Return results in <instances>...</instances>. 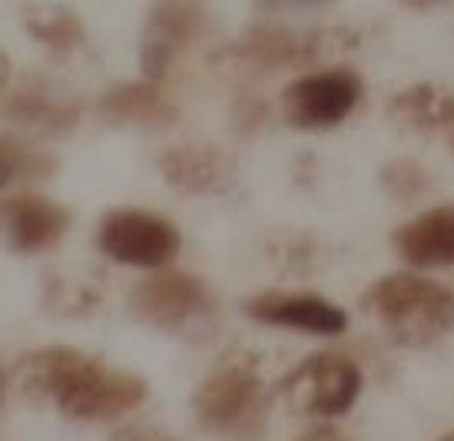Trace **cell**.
Instances as JSON below:
<instances>
[{
    "label": "cell",
    "instance_id": "6da1fadb",
    "mask_svg": "<svg viewBox=\"0 0 454 441\" xmlns=\"http://www.w3.org/2000/svg\"><path fill=\"white\" fill-rule=\"evenodd\" d=\"M52 406L75 421H112L145 400L148 384L133 372H122L102 358L75 348L55 345L21 356L5 374V387Z\"/></svg>",
    "mask_w": 454,
    "mask_h": 441
},
{
    "label": "cell",
    "instance_id": "7a4b0ae2",
    "mask_svg": "<svg viewBox=\"0 0 454 441\" xmlns=\"http://www.w3.org/2000/svg\"><path fill=\"white\" fill-rule=\"evenodd\" d=\"M361 306L385 327L389 338L408 348H423L454 327V294L431 278L395 272L380 278Z\"/></svg>",
    "mask_w": 454,
    "mask_h": 441
},
{
    "label": "cell",
    "instance_id": "3957f363",
    "mask_svg": "<svg viewBox=\"0 0 454 441\" xmlns=\"http://www.w3.org/2000/svg\"><path fill=\"white\" fill-rule=\"evenodd\" d=\"M268 390L245 358H229L203 379L192 395V413L213 437L252 439L268 415Z\"/></svg>",
    "mask_w": 454,
    "mask_h": 441
},
{
    "label": "cell",
    "instance_id": "277c9868",
    "mask_svg": "<svg viewBox=\"0 0 454 441\" xmlns=\"http://www.w3.org/2000/svg\"><path fill=\"white\" fill-rule=\"evenodd\" d=\"M130 311L138 322L153 330L184 333L213 317L215 299L198 275L159 272L133 288Z\"/></svg>",
    "mask_w": 454,
    "mask_h": 441
},
{
    "label": "cell",
    "instance_id": "5b68a950",
    "mask_svg": "<svg viewBox=\"0 0 454 441\" xmlns=\"http://www.w3.org/2000/svg\"><path fill=\"white\" fill-rule=\"evenodd\" d=\"M361 91V78L350 68L307 73L283 91V120L296 130H330L356 109Z\"/></svg>",
    "mask_w": 454,
    "mask_h": 441
},
{
    "label": "cell",
    "instance_id": "8992f818",
    "mask_svg": "<svg viewBox=\"0 0 454 441\" xmlns=\"http://www.w3.org/2000/svg\"><path fill=\"white\" fill-rule=\"evenodd\" d=\"M99 249L109 260L133 268H164L179 252V232L175 226L138 208L109 210L99 226Z\"/></svg>",
    "mask_w": 454,
    "mask_h": 441
},
{
    "label": "cell",
    "instance_id": "52a82bcc",
    "mask_svg": "<svg viewBox=\"0 0 454 441\" xmlns=\"http://www.w3.org/2000/svg\"><path fill=\"white\" fill-rule=\"evenodd\" d=\"M361 369L343 353H315L280 382L291 403L317 418L348 413L361 392Z\"/></svg>",
    "mask_w": 454,
    "mask_h": 441
},
{
    "label": "cell",
    "instance_id": "ba28073f",
    "mask_svg": "<svg viewBox=\"0 0 454 441\" xmlns=\"http://www.w3.org/2000/svg\"><path fill=\"white\" fill-rule=\"evenodd\" d=\"M206 11L200 3H159L145 21L140 42V70L151 81L167 78L176 55L206 32Z\"/></svg>",
    "mask_w": 454,
    "mask_h": 441
},
{
    "label": "cell",
    "instance_id": "9c48e42d",
    "mask_svg": "<svg viewBox=\"0 0 454 441\" xmlns=\"http://www.w3.org/2000/svg\"><path fill=\"white\" fill-rule=\"evenodd\" d=\"M245 314L260 325H273L286 330H299L309 335H340L348 325V317L340 306L317 296L294 291H265L245 302Z\"/></svg>",
    "mask_w": 454,
    "mask_h": 441
},
{
    "label": "cell",
    "instance_id": "30bf717a",
    "mask_svg": "<svg viewBox=\"0 0 454 441\" xmlns=\"http://www.w3.org/2000/svg\"><path fill=\"white\" fill-rule=\"evenodd\" d=\"M3 224L13 252L36 255L66 237L70 213L42 195H13L3 203Z\"/></svg>",
    "mask_w": 454,
    "mask_h": 441
},
{
    "label": "cell",
    "instance_id": "8fae6325",
    "mask_svg": "<svg viewBox=\"0 0 454 441\" xmlns=\"http://www.w3.org/2000/svg\"><path fill=\"white\" fill-rule=\"evenodd\" d=\"M397 255L413 268L454 265V205H439L420 213L395 232Z\"/></svg>",
    "mask_w": 454,
    "mask_h": 441
},
{
    "label": "cell",
    "instance_id": "7c38bea8",
    "mask_svg": "<svg viewBox=\"0 0 454 441\" xmlns=\"http://www.w3.org/2000/svg\"><path fill=\"white\" fill-rule=\"evenodd\" d=\"M109 125H125L140 130H167L176 125L179 109L151 83H120L112 86L99 104Z\"/></svg>",
    "mask_w": 454,
    "mask_h": 441
},
{
    "label": "cell",
    "instance_id": "4fadbf2b",
    "mask_svg": "<svg viewBox=\"0 0 454 441\" xmlns=\"http://www.w3.org/2000/svg\"><path fill=\"white\" fill-rule=\"evenodd\" d=\"M161 177L179 193H213L226 182L229 161L226 156L206 143H184L161 154Z\"/></svg>",
    "mask_w": 454,
    "mask_h": 441
},
{
    "label": "cell",
    "instance_id": "5bb4252c",
    "mask_svg": "<svg viewBox=\"0 0 454 441\" xmlns=\"http://www.w3.org/2000/svg\"><path fill=\"white\" fill-rule=\"evenodd\" d=\"M5 114L19 125L63 133L75 125L81 106L58 99L42 78H27L16 86L13 94H5Z\"/></svg>",
    "mask_w": 454,
    "mask_h": 441
},
{
    "label": "cell",
    "instance_id": "9a60e30c",
    "mask_svg": "<svg viewBox=\"0 0 454 441\" xmlns=\"http://www.w3.org/2000/svg\"><path fill=\"white\" fill-rule=\"evenodd\" d=\"M319 52V39L309 35H296L288 29L257 27L239 44V55L262 68H286L309 63Z\"/></svg>",
    "mask_w": 454,
    "mask_h": 441
},
{
    "label": "cell",
    "instance_id": "2e32d148",
    "mask_svg": "<svg viewBox=\"0 0 454 441\" xmlns=\"http://www.w3.org/2000/svg\"><path fill=\"white\" fill-rule=\"evenodd\" d=\"M55 169H58V159L50 151H42L32 143L8 136V133L0 140L3 185L13 179H42V177H50Z\"/></svg>",
    "mask_w": 454,
    "mask_h": 441
},
{
    "label": "cell",
    "instance_id": "e0dca14e",
    "mask_svg": "<svg viewBox=\"0 0 454 441\" xmlns=\"http://www.w3.org/2000/svg\"><path fill=\"white\" fill-rule=\"evenodd\" d=\"M27 29L36 42H42L50 52L60 55V58L73 55L86 42L83 21L73 11H52V13L32 16L27 21Z\"/></svg>",
    "mask_w": 454,
    "mask_h": 441
},
{
    "label": "cell",
    "instance_id": "ac0fdd59",
    "mask_svg": "<svg viewBox=\"0 0 454 441\" xmlns=\"http://www.w3.org/2000/svg\"><path fill=\"white\" fill-rule=\"evenodd\" d=\"M389 109L395 117H400L403 122H408L419 130H434L439 125L442 99H439L434 86L419 83V86H411L403 94H397L389 102Z\"/></svg>",
    "mask_w": 454,
    "mask_h": 441
},
{
    "label": "cell",
    "instance_id": "d6986e66",
    "mask_svg": "<svg viewBox=\"0 0 454 441\" xmlns=\"http://www.w3.org/2000/svg\"><path fill=\"white\" fill-rule=\"evenodd\" d=\"M382 187L395 203L411 205L426 193L428 174L413 159H395L382 169Z\"/></svg>",
    "mask_w": 454,
    "mask_h": 441
},
{
    "label": "cell",
    "instance_id": "ffe728a7",
    "mask_svg": "<svg viewBox=\"0 0 454 441\" xmlns=\"http://www.w3.org/2000/svg\"><path fill=\"white\" fill-rule=\"evenodd\" d=\"M109 441H175L169 434H164L156 426H145V423H130L122 426L120 431H114Z\"/></svg>",
    "mask_w": 454,
    "mask_h": 441
},
{
    "label": "cell",
    "instance_id": "44dd1931",
    "mask_svg": "<svg viewBox=\"0 0 454 441\" xmlns=\"http://www.w3.org/2000/svg\"><path fill=\"white\" fill-rule=\"evenodd\" d=\"M444 138H447V146L452 148L454 154V97L450 99H442V109H439V125H436Z\"/></svg>",
    "mask_w": 454,
    "mask_h": 441
},
{
    "label": "cell",
    "instance_id": "7402d4cb",
    "mask_svg": "<svg viewBox=\"0 0 454 441\" xmlns=\"http://www.w3.org/2000/svg\"><path fill=\"white\" fill-rule=\"evenodd\" d=\"M299 441H348L346 437H340L338 431H330V429H322V431H312L309 437Z\"/></svg>",
    "mask_w": 454,
    "mask_h": 441
},
{
    "label": "cell",
    "instance_id": "603a6c76",
    "mask_svg": "<svg viewBox=\"0 0 454 441\" xmlns=\"http://www.w3.org/2000/svg\"><path fill=\"white\" fill-rule=\"evenodd\" d=\"M439 441H454V431H450V434H444V437H442V439Z\"/></svg>",
    "mask_w": 454,
    "mask_h": 441
}]
</instances>
